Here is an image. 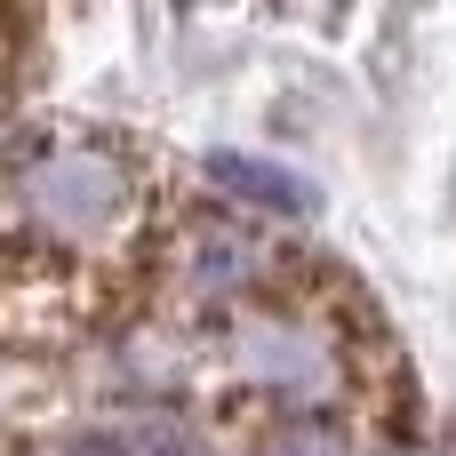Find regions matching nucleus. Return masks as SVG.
I'll return each instance as SVG.
<instances>
[{"instance_id": "obj_6", "label": "nucleus", "mask_w": 456, "mask_h": 456, "mask_svg": "<svg viewBox=\"0 0 456 456\" xmlns=\"http://www.w3.org/2000/svg\"><path fill=\"white\" fill-rule=\"evenodd\" d=\"M273 456H353V441H337V433H281Z\"/></svg>"}, {"instance_id": "obj_3", "label": "nucleus", "mask_w": 456, "mask_h": 456, "mask_svg": "<svg viewBox=\"0 0 456 456\" xmlns=\"http://www.w3.org/2000/svg\"><path fill=\"white\" fill-rule=\"evenodd\" d=\"M208 184L240 192V200H256V208H289V216L313 208V184H305V176H289V168H273V160H248V152H208Z\"/></svg>"}, {"instance_id": "obj_2", "label": "nucleus", "mask_w": 456, "mask_h": 456, "mask_svg": "<svg viewBox=\"0 0 456 456\" xmlns=\"http://www.w3.org/2000/svg\"><path fill=\"white\" fill-rule=\"evenodd\" d=\"M232 377L256 385V393H281V401H329L345 393V345L329 321H305V313H256L232 329Z\"/></svg>"}, {"instance_id": "obj_4", "label": "nucleus", "mask_w": 456, "mask_h": 456, "mask_svg": "<svg viewBox=\"0 0 456 456\" xmlns=\"http://www.w3.org/2000/svg\"><path fill=\"white\" fill-rule=\"evenodd\" d=\"M256 265H248V240H232V232H200L192 240V289H240Z\"/></svg>"}, {"instance_id": "obj_5", "label": "nucleus", "mask_w": 456, "mask_h": 456, "mask_svg": "<svg viewBox=\"0 0 456 456\" xmlns=\"http://www.w3.org/2000/svg\"><path fill=\"white\" fill-rule=\"evenodd\" d=\"M64 456H176V441L160 425H104V433H80Z\"/></svg>"}, {"instance_id": "obj_1", "label": "nucleus", "mask_w": 456, "mask_h": 456, "mask_svg": "<svg viewBox=\"0 0 456 456\" xmlns=\"http://www.w3.org/2000/svg\"><path fill=\"white\" fill-rule=\"evenodd\" d=\"M16 256L40 265H112L136 240V176L112 144H48L8 184Z\"/></svg>"}]
</instances>
